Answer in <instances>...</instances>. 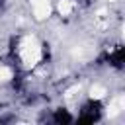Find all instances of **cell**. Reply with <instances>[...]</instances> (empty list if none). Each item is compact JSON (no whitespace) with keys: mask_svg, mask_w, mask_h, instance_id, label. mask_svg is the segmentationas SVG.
Segmentation results:
<instances>
[{"mask_svg":"<svg viewBox=\"0 0 125 125\" xmlns=\"http://www.w3.org/2000/svg\"><path fill=\"white\" fill-rule=\"evenodd\" d=\"M47 121L57 123V125H66V123H74V109L66 107V105H59L49 109V113L45 115Z\"/></svg>","mask_w":125,"mask_h":125,"instance_id":"obj_3","label":"cell"},{"mask_svg":"<svg viewBox=\"0 0 125 125\" xmlns=\"http://www.w3.org/2000/svg\"><path fill=\"white\" fill-rule=\"evenodd\" d=\"M105 117V104L102 98L98 96H88L84 98L74 111V123H82V125H94L104 121Z\"/></svg>","mask_w":125,"mask_h":125,"instance_id":"obj_1","label":"cell"},{"mask_svg":"<svg viewBox=\"0 0 125 125\" xmlns=\"http://www.w3.org/2000/svg\"><path fill=\"white\" fill-rule=\"evenodd\" d=\"M98 62L102 66H107L113 72H123L125 68V57H123V45L121 43H113L109 47L104 49V53L98 57Z\"/></svg>","mask_w":125,"mask_h":125,"instance_id":"obj_2","label":"cell"}]
</instances>
